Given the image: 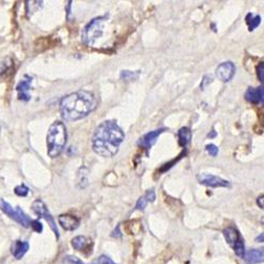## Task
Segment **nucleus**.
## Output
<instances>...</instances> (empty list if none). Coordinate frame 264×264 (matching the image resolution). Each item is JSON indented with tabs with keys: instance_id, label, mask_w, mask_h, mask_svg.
Returning <instances> with one entry per match:
<instances>
[{
	"instance_id": "f8f14e48",
	"label": "nucleus",
	"mask_w": 264,
	"mask_h": 264,
	"mask_svg": "<svg viewBox=\"0 0 264 264\" xmlns=\"http://www.w3.org/2000/svg\"><path fill=\"white\" fill-rule=\"evenodd\" d=\"M245 99L252 104H263V87L249 88L245 92Z\"/></svg>"
},
{
	"instance_id": "0eeeda50",
	"label": "nucleus",
	"mask_w": 264,
	"mask_h": 264,
	"mask_svg": "<svg viewBox=\"0 0 264 264\" xmlns=\"http://www.w3.org/2000/svg\"><path fill=\"white\" fill-rule=\"evenodd\" d=\"M198 181L200 184H203L205 186L212 187V188H218V187H230L231 184L229 181L223 180L219 177H216L209 174H201L198 176Z\"/></svg>"
},
{
	"instance_id": "2f4dec72",
	"label": "nucleus",
	"mask_w": 264,
	"mask_h": 264,
	"mask_svg": "<svg viewBox=\"0 0 264 264\" xmlns=\"http://www.w3.org/2000/svg\"><path fill=\"white\" fill-rule=\"evenodd\" d=\"M263 237H264V235L261 234L260 236L257 237V238H256V241H257V242H263Z\"/></svg>"
},
{
	"instance_id": "c756f323",
	"label": "nucleus",
	"mask_w": 264,
	"mask_h": 264,
	"mask_svg": "<svg viewBox=\"0 0 264 264\" xmlns=\"http://www.w3.org/2000/svg\"><path fill=\"white\" fill-rule=\"evenodd\" d=\"M257 203H258V205H259L261 208H263V196H261V197L258 198Z\"/></svg>"
},
{
	"instance_id": "9d476101",
	"label": "nucleus",
	"mask_w": 264,
	"mask_h": 264,
	"mask_svg": "<svg viewBox=\"0 0 264 264\" xmlns=\"http://www.w3.org/2000/svg\"><path fill=\"white\" fill-rule=\"evenodd\" d=\"M58 222L65 231H75L79 226V219L72 215H60L58 217Z\"/></svg>"
},
{
	"instance_id": "7c9ffc66",
	"label": "nucleus",
	"mask_w": 264,
	"mask_h": 264,
	"mask_svg": "<svg viewBox=\"0 0 264 264\" xmlns=\"http://www.w3.org/2000/svg\"><path fill=\"white\" fill-rule=\"evenodd\" d=\"M114 233H116V234L112 235L113 237H121V236H122V234L120 233V226H117V230H115V231H114Z\"/></svg>"
},
{
	"instance_id": "9b49d317",
	"label": "nucleus",
	"mask_w": 264,
	"mask_h": 264,
	"mask_svg": "<svg viewBox=\"0 0 264 264\" xmlns=\"http://www.w3.org/2000/svg\"><path fill=\"white\" fill-rule=\"evenodd\" d=\"M164 131H165V129L163 128V129H159V130H154V131L148 132V133H146L145 135H143L142 138L140 139V142H139L140 146H142L143 148L147 149V150L150 149V148L153 146V145H154V143L157 142V140H158L159 136H160Z\"/></svg>"
},
{
	"instance_id": "b1692460",
	"label": "nucleus",
	"mask_w": 264,
	"mask_h": 264,
	"mask_svg": "<svg viewBox=\"0 0 264 264\" xmlns=\"http://www.w3.org/2000/svg\"><path fill=\"white\" fill-rule=\"evenodd\" d=\"M206 151L209 156L216 157V156H218V153H219V148H218L214 144H209L206 146Z\"/></svg>"
},
{
	"instance_id": "6ab92c4d",
	"label": "nucleus",
	"mask_w": 264,
	"mask_h": 264,
	"mask_svg": "<svg viewBox=\"0 0 264 264\" xmlns=\"http://www.w3.org/2000/svg\"><path fill=\"white\" fill-rule=\"evenodd\" d=\"M233 249H234V251H235L237 256H238L241 259L244 258V256H245V247H244V242H243L242 238L240 240L237 241L233 245Z\"/></svg>"
},
{
	"instance_id": "a211bd4d",
	"label": "nucleus",
	"mask_w": 264,
	"mask_h": 264,
	"mask_svg": "<svg viewBox=\"0 0 264 264\" xmlns=\"http://www.w3.org/2000/svg\"><path fill=\"white\" fill-rule=\"evenodd\" d=\"M178 136H179V143L181 146L186 147L191 140V131L189 128H187V127H184V128L180 129Z\"/></svg>"
},
{
	"instance_id": "6e6552de",
	"label": "nucleus",
	"mask_w": 264,
	"mask_h": 264,
	"mask_svg": "<svg viewBox=\"0 0 264 264\" xmlns=\"http://www.w3.org/2000/svg\"><path fill=\"white\" fill-rule=\"evenodd\" d=\"M236 72V67L232 61H225L220 63L216 70V76L219 78L223 83H227L230 81Z\"/></svg>"
},
{
	"instance_id": "473e14b6",
	"label": "nucleus",
	"mask_w": 264,
	"mask_h": 264,
	"mask_svg": "<svg viewBox=\"0 0 264 264\" xmlns=\"http://www.w3.org/2000/svg\"><path fill=\"white\" fill-rule=\"evenodd\" d=\"M214 136H216V132L213 131L212 134H208V138H214Z\"/></svg>"
},
{
	"instance_id": "ddd939ff",
	"label": "nucleus",
	"mask_w": 264,
	"mask_h": 264,
	"mask_svg": "<svg viewBox=\"0 0 264 264\" xmlns=\"http://www.w3.org/2000/svg\"><path fill=\"white\" fill-rule=\"evenodd\" d=\"M30 249V244L26 242V241H21V240H17L12 244V248H11V253L13 256L16 259H21L24 255L26 254V252L29 251Z\"/></svg>"
},
{
	"instance_id": "c85d7f7f",
	"label": "nucleus",
	"mask_w": 264,
	"mask_h": 264,
	"mask_svg": "<svg viewBox=\"0 0 264 264\" xmlns=\"http://www.w3.org/2000/svg\"><path fill=\"white\" fill-rule=\"evenodd\" d=\"M263 70H264V65H263V62H261L260 65H259V67H258V77L261 80V83H263V79H264V77H263Z\"/></svg>"
},
{
	"instance_id": "39448f33",
	"label": "nucleus",
	"mask_w": 264,
	"mask_h": 264,
	"mask_svg": "<svg viewBox=\"0 0 264 264\" xmlns=\"http://www.w3.org/2000/svg\"><path fill=\"white\" fill-rule=\"evenodd\" d=\"M0 209L6 215L16 221L18 224H20L23 227H29L31 224V219L25 215V213L19 206H16L15 208L3 199L0 200Z\"/></svg>"
},
{
	"instance_id": "bb28decb",
	"label": "nucleus",
	"mask_w": 264,
	"mask_h": 264,
	"mask_svg": "<svg viewBox=\"0 0 264 264\" xmlns=\"http://www.w3.org/2000/svg\"><path fill=\"white\" fill-rule=\"evenodd\" d=\"M78 176H79V183L83 184V181H84V183H86V185H87V182H88V179H87L88 171H87V169L86 168H80Z\"/></svg>"
},
{
	"instance_id": "dca6fc26",
	"label": "nucleus",
	"mask_w": 264,
	"mask_h": 264,
	"mask_svg": "<svg viewBox=\"0 0 264 264\" xmlns=\"http://www.w3.org/2000/svg\"><path fill=\"white\" fill-rule=\"evenodd\" d=\"M224 237H225V240L227 241V243H229L231 247H233V245L241 239V236L239 234V232L237 231L236 229H234V227H227V229L224 230Z\"/></svg>"
},
{
	"instance_id": "393cba45",
	"label": "nucleus",
	"mask_w": 264,
	"mask_h": 264,
	"mask_svg": "<svg viewBox=\"0 0 264 264\" xmlns=\"http://www.w3.org/2000/svg\"><path fill=\"white\" fill-rule=\"evenodd\" d=\"M93 264H116V263H114L110 258L106 256V255H102V256L98 257V259Z\"/></svg>"
},
{
	"instance_id": "7ed1b4c3",
	"label": "nucleus",
	"mask_w": 264,
	"mask_h": 264,
	"mask_svg": "<svg viewBox=\"0 0 264 264\" xmlns=\"http://www.w3.org/2000/svg\"><path fill=\"white\" fill-rule=\"evenodd\" d=\"M67 128L63 123L54 122L48 130L47 146L48 154L51 158H56L65 149L67 144Z\"/></svg>"
},
{
	"instance_id": "423d86ee",
	"label": "nucleus",
	"mask_w": 264,
	"mask_h": 264,
	"mask_svg": "<svg viewBox=\"0 0 264 264\" xmlns=\"http://www.w3.org/2000/svg\"><path fill=\"white\" fill-rule=\"evenodd\" d=\"M32 209H33V212L37 215L39 218H42V219H44L49 223L53 233L55 234L56 238L58 239L59 233H58V229H57V224H56L55 220H54V218L52 217V215L50 214V212L48 211L47 206H45V204L41 201V200H36V201H34L32 204Z\"/></svg>"
},
{
	"instance_id": "f3484780",
	"label": "nucleus",
	"mask_w": 264,
	"mask_h": 264,
	"mask_svg": "<svg viewBox=\"0 0 264 264\" xmlns=\"http://www.w3.org/2000/svg\"><path fill=\"white\" fill-rule=\"evenodd\" d=\"M71 244H72V247L74 248V250L79 251V252H83V251L89 249V247H90L88 239L84 236L74 237V238L72 239V241H71Z\"/></svg>"
},
{
	"instance_id": "2eb2a0df",
	"label": "nucleus",
	"mask_w": 264,
	"mask_h": 264,
	"mask_svg": "<svg viewBox=\"0 0 264 264\" xmlns=\"http://www.w3.org/2000/svg\"><path fill=\"white\" fill-rule=\"evenodd\" d=\"M154 200H156V193H154L153 189H150L138 200V202H136L135 205V209H138V211H144V209L146 208L147 204L149 202H154Z\"/></svg>"
},
{
	"instance_id": "5701e85b",
	"label": "nucleus",
	"mask_w": 264,
	"mask_h": 264,
	"mask_svg": "<svg viewBox=\"0 0 264 264\" xmlns=\"http://www.w3.org/2000/svg\"><path fill=\"white\" fill-rule=\"evenodd\" d=\"M63 263L66 264H86L83 261H81L79 258L75 256H67L63 259Z\"/></svg>"
},
{
	"instance_id": "a878e982",
	"label": "nucleus",
	"mask_w": 264,
	"mask_h": 264,
	"mask_svg": "<svg viewBox=\"0 0 264 264\" xmlns=\"http://www.w3.org/2000/svg\"><path fill=\"white\" fill-rule=\"evenodd\" d=\"M31 226H32V229H33V231L34 232H36V233H41L42 232V230H43V226H42V224H41V222L40 221H38V220H34V221H31V224H30Z\"/></svg>"
},
{
	"instance_id": "1a4fd4ad",
	"label": "nucleus",
	"mask_w": 264,
	"mask_h": 264,
	"mask_svg": "<svg viewBox=\"0 0 264 264\" xmlns=\"http://www.w3.org/2000/svg\"><path fill=\"white\" fill-rule=\"evenodd\" d=\"M32 77L25 75L22 80L19 81V84L16 87V91L18 94V98L23 102H29L31 95H30V89L32 85Z\"/></svg>"
},
{
	"instance_id": "20e7f679",
	"label": "nucleus",
	"mask_w": 264,
	"mask_h": 264,
	"mask_svg": "<svg viewBox=\"0 0 264 264\" xmlns=\"http://www.w3.org/2000/svg\"><path fill=\"white\" fill-rule=\"evenodd\" d=\"M107 19V16H99L91 20L85 26L83 33H81V40L88 47H93L102 38Z\"/></svg>"
},
{
	"instance_id": "4be33fe9",
	"label": "nucleus",
	"mask_w": 264,
	"mask_h": 264,
	"mask_svg": "<svg viewBox=\"0 0 264 264\" xmlns=\"http://www.w3.org/2000/svg\"><path fill=\"white\" fill-rule=\"evenodd\" d=\"M14 193H15L18 197H26V196H28V194H29V188L26 187L25 185L21 184V185H19V186L15 187Z\"/></svg>"
},
{
	"instance_id": "4468645a",
	"label": "nucleus",
	"mask_w": 264,
	"mask_h": 264,
	"mask_svg": "<svg viewBox=\"0 0 264 264\" xmlns=\"http://www.w3.org/2000/svg\"><path fill=\"white\" fill-rule=\"evenodd\" d=\"M264 253L263 250H252L245 254L244 259L248 264H258L263 262Z\"/></svg>"
},
{
	"instance_id": "f257e3e1",
	"label": "nucleus",
	"mask_w": 264,
	"mask_h": 264,
	"mask_svg": "<svg viewBox=\"0 0 264 264\" xmlns=\"http://www.w3.org/2000/svg\"><path fill=\"white\" fill-rule=\"evenodd\" d=\"M125 140V133L115 121H105L97 126L92 136L93 150L104 158L114 157Z\"/></svg>"
},
{
	"instance_id": "aec40b11",
	"label": "nucleus",
	"mask_w": 264,
	"mask_h": 264,
	"mask_svg": "<svg viewBox=\"0 0 264 264\" xmlns=\"http://www.w3.org/2000/svg\"><path fill=\"white\" fill-rule=\"evenodd\" d=\"M140 76V71H128L124 70L121 72V78L124 80H135L138 79Z\"/></svg>"
},
{
	"instance_id": "412c9836",
	"label": "nucleus",
	"mask_w": 264,
	"mask_h": 264,
	"mask_svg": "<svg viewBox=\"0 0 264 264\" xmlns=\"http://www.w3.org/2000/svg\"><path fill=\"white\" fill-rule=\"evenodd\" d=\"M251 15L252 14H249L248 17H247V20H248V23L250 25V31H254L256 28H258L260 22H261V17L260 16H255V17H252L251 19Z\"/></svg>"
},
{
	"instance_id": "cd10ccee",
	"label": "nucleus",
	"mask_w": 264,
	"mask_h": 264,
	"mask_svg": "<svg viewBox=\"0 0 264 264\" xmlns=\"http://www.w3.org/2000/svg\"><path fill=\"white\" fill-rule=\"evenodd\" d=\"M212 81H213V77L211 75H206V76H204L202 83H201V86L200 87H201L202 90H204V88H206L209 84H212Z\"/></svg>"
},
{
	"instance_id": "f03ea898",
	"label": "nucleus",
	"mask_w": 264,
	"mask_h": 264,
	"mask_svg": "<svg viewBox=\"0 0 264 264\" xmlns=\"http://www.w3.org/2000/svg\"><path fill=\"white\" fill-rule=\"evenodd\" d=\"M97 101L93 93L79 90L62 97L59 104L61 116L66 121L74 122L81 120L96 108Z\"/></svg>"
}]
</instances>
